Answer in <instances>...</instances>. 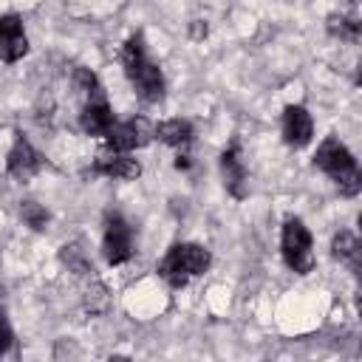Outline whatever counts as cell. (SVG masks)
Listing matches in <instances>:
<instances>
[{"instance_id":"cell-15","label":"cell","mask_w":362,"mask_h":362,"mask_svg":"<svg viewBox=\"0 0 362 362\" xmlns=\"http://www.w3.org/2000/svg\"><path fill=\"white\" fill-rule=\"evenodd\" d=\"M328 31L339 40H348V42H356L359 40V23L348 14H331L328 17Z\"/></svg>"},{"instance_id":"cell-1","label":"cell","mask_w":362,"mask_h":362,"mask_svg":"<svg viewBox=\"0 0 362 362\" xmlns=\"http://www.w3.org/2000/svg\"><path fill=\"white\" fill-rule=\"evenodd\" d=\"M314 167L322 170V173L337 184V189H339L342 195H356V192L362 189V175H359L356 158H354L351 150H348L339 139H334V136H328V139L317 147V153H314Z\"/></svg>"},{"instance_id":"cell-23","label":"cell","mask_w":362,"mask_h":362,"mask_svg":"<svg viewBox=\"0 0 362 362\" xmlns=\"http://www.w3.org/2000/svg\"><path fill=\"white\" fill-rule=\"evenodd\" d=\"M351 3H356V0H351Z\"/></svg>"},{"instance_id":"cell-5","label":"cell","mask_w":362,"mask_h":362,"mask_svg":"<svg viewBox=\"0 0 362 362\" xmlns=\"http://www.w3.org/2000/svg\"><path fill=\"white\" fill-rule=\"evenodd\" d=\"M153 136H156V130L150 127V122L139 116V119L113 124L105 139H107V150H113V153H130L136 147H144Z\"/></svg>"},{"instance_id":"cell-20","label":"cell","mask_w":362,"mask_h":362,"mask_svg":"<svg viewBox=\"0 0 362 362\" xmlns=\"http://www.w3.org/2000/svg\"><path fill=\"white\" fill-rule=\"evenodd\" d=\"M8 348H11V325H8L6 311L0 308V356H3Z\"/></svg>"},{"instance_id":"cell-6","label":"cell","mask_w":362,"mask_h":362,"mask_svg":"<svg viewBox=\"0 0 362 362\" xmlns=\"http://www.w3.org/2000/svg\"><path fill=\"white\" fill-rule=\"evenodd\" d=\"M79 124H82V130L88 136H107V130L116 124L102 85L90 96H85V105H82V113H79Z\"/></svg>"},{"instance_id":"cell-16","label":"cell","mask_w":362,"mask_h":362,"mask_svg":"<svg viewBox=\"0 0 362 362\" xmlns=\"http://www.w3.org/2000/svg\"><path fill=\"white\" fill-rule=\"evenodd\" d=\"M20 218H23V223L31 226L34 232H42V229L48 226V212H45V206H40L37 201H23V204H20Z\"/></svg>"},{"instance_id":"cell-14","label":"cell","mask_w":362,"mask_h":362,"mask_svg":"<svg viewBox=\"0 0 362 362\" xmlns=\"http://www.w3.org/2000/svg\"><path fill=\"white\" fill-rule=\"evenodd\" d=\"M331 255L342 263H348L354 272H359V240L354 232H339L331 243Z\"/></svg>"},{"instance_id":"cell-10","label":"cell","mask_w":362,"mask_h":362,"mask_svg":"<svg viewBox=\"0 0 362 362\" xmlns=\"http://www.w3.org/2000/svg\"><path fill=\"white\" fill-rule=\"evenodd\" d=\"M28 51V37L23 31V20L17 14L0 17V59L3 62H17Z\"/></svg>"},{"instance_id":"cell-12","label":"cell","mask_w":362,"mask_h":362,"mask_svg":"<svg viewBox=\"0 0 362 362\" xmlns=\"http://www.w3.org/2000/svg\"><path fill=\"white\" fill-rule=\"evenodd\" d=\"M90 175H107V178H122V181H133L141 175V164L136 158H130L127 153H107L99 156L90 167Z\"/></svg>"},{"instance_id":"cell-13","label":"cell","mask_w":362,"mask_h":362,"mask_svg":"<svg viewBox=\"0 0 362 362\" xmlns=\"http://www.w3.org/2000/svg\"><path fill=\"white\" fill-rule=\"evenodd\" d=\"M156 136L170 147H187L192 141V124L187 119H167L156 127Z\"/></svg>"},{"instance_id":"cell-17","label":"cell","mask_w":362,"mask_h":362,"mask_svg":"<svg viewBox=\"0 0 362 362\" xmlns=\"http://www.w3.org/2000/svg\"><path fill=\"white\" fill-rule=\"evenodd\" d=\"M59 257H62V263L71 269V272H76V274H90L93 272V266L88 263V257H85V252L79 249V243H71V246H62V252H59Z\"/></svg>"},{"instance_id":"cell-8","label":"cell","mask_w":362,"mask_h":362,"mask_svg":"<svg viewBox=\"0 0 362 362\" xmlns=\"http://www.w3.org/2000/svg\"><path fill=\"white\" fill-rule=\"evenodd\" d=\"M130 85L136 88V96L147 105H156L164 99V76H161V68L147 57L141 65H136L130 74H127Z\"/></svg>"},{"instance_id":"cell-11","label":"cell","mask_w":362,"mask_h":362,"mask_svg":"<svg viewBox=\"0 0 362 362\" xmlns=\"http://www.w3.org/2000/svg\"><path fill=\"white\" fill-rule=\"evenodd\" d=\"M221 173H223V184L229 189L232 198H246L249 195V175H246V167L240 161V144L232 141L223 153H221Z\"/></svg>"},{"instance_id":"cell-18","label":"cell","mask_w":362,"mask_h":362,"mask_svg":"<svg viewBox=\"0 0 362 362\" xmlns=\"http://www.w3.org/2000/svg\"><path fill=\"white\" fill-rule=\"evenodd\" d=\"M74 88H76L79 96L85 99V96H90V93L99 88V79H96L88 68H76V71H74Z\"/></svg>"},{"instance_id":"cell-19","label":"cell","mask_w":362,"mask_h":362,"mask_svg":"<svg viewBox=\"0 0 362 362\" xmlns=\"http://www.w3.org/2000/svg\"><path fill=\"white\" fill-rule=\"evenodd\" d=\"M85 305H88L90 311H105V308H107V291H105V286H102L99 280H93V291L88 288Z\"/></svg>"},{"instance_id":"cell-9","label":"cell","mask_w":362,"mask_h":362,"mask_svg":"<svg viewBox=\"0 0 362 362\" xmlns=\"http://www.w3.org/2000/svg\"><path fill=\"white\" fill-rule=\"evenodd\" d=\"M314 136V122H311V113L303 107V105H288L283 110V141L294 150L305 147Z\"/></svg>"},{"instance_id":"cell-21","label":"cell","mask_w":362,"mask_h":362,"mask_svg":"<svg viewBox=\"0 0 362 362\" xmlns=\"http://www.w3.org/2000/svg\"><path fill=\"white\" fill-rule=\"evenodd\" d=\"M206 34H209V25H206L204 20H192V23H189V37H192V40H204Z\"/></svg>"},{"instance_id":"cell-7","label":"cell","mask_w":362,"mask_h":362,"mask_svg":"<svg viewBox=\"0 0 362 362\" xmlns=\"http://www.w3.org/2000/svg\"><path fill=\"white\" fill-rule=\"evenodd\" d=\"M40 164H42V158H40V153L31 147V141H28L23 133H14V144H11L8 158H6L8 175L17 178V181H28V178H34V175L40 173Z\"/></svg>"},{"instance_id":"cell-22","label":"cell","mask_w":362,"mask_h":362,"mask_svg":"<svg viewBox=\"0 0 362 362\" xmlns=\"http://www.w3.org/2000/svg\"><path fill=\"white\" fill-rule=\"evenodd\" d=\"M189 167H192L189 156H178V158H175V170H189Z\"/></svg>"},{"instance_id":"cell-4","label":"cell","mask_w":362,"mask_h":362,"mask_svg":"<svg viewBox=\"0 0 362 362\" xmlns=\"http://www.w3.org/2000/svg\"><path fill=\"white\" fill-rule=\"evenodd\" d=\"M102 255H105V260L110 266H119V263L130 260V255H133V232H130V223L119 212H107L105 215Z\"/></svg>"},{"instance_id":"cell-3","label":"cell","mask_w":362,"mask_h":362,"mask_svg":"<svg viewBox=\"0 0 362 362\" xmlns=\"http://www.w3.org/2000/svg\"><path fill=\"white\" fill-rule=\"evenodd\" d=\"M280 249L283 260L291 272L308 274L314 269V255H311V235L300 218H286L283 235H280Z\"/></svg>"},{"instance_id":"cell-2","label":"cell","mask_w":362,"mask_h":362,"mask_svg":"<svg viewBox=\"0 0 362 362\" xmlns=\"http://www.w3.org/2000/svg\"><path fill=\"white\" fill-rule=\"evenodd\" d=\"M212 263V255L206 246L201 243H175L164 260L158 263V274L173 286V288H184L189 283V277L204 274Z\"/></svg>"}]
</instances>
